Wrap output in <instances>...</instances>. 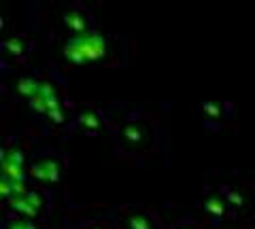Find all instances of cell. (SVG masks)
Instances as JSON below:
<instances>
[{
	"mask_svg": "<svg viewBox=\"0 0 255 229\" xmlns=\"http://www.w3.org/2000/svg\"><path fill=\"white\" fill-rule=\"evenodd\" d=\"M94 229H102V227H94Z\"/></svg>",
	"mask_w": 255,
	"mask_h": 229,
	"instance_id": "14",
	"label": "cell"
},
{
	"mask_svg": "<svg viewBox=\"0 0 255 229\" xmlns=\"http://www.w3.org/2000/svg\"><path fill=\"white\" fill-rule=\"evenodd\" d=\"M64 23H66V28H68L75 36L94 32V30H92V19H90V15H87V11H81V9H68L66 13H64Z\"/></svg>",
	"mask_w": 255,
	"mask_h": 229,
	"instance_id": "5",
	"label": "cell"
},
{
	"mask_svg": "<svg viewBox=\"0 0 255 229\" xmlns=\"http://www.w3.org/2000/svg\"><path fill=\"white\" fill-rule=\"evenodd\" d=\"M9 229H36V227L32 225V221H28V219H17L9 225Z\"/></svg>",
	"mask_w": 255,
	"mask_h": 229,
	"instance_id": "12",
	"label": "cell"
},
{
	"mask_svg": "<svg viewBox=\"0 0 255 229\" xmlns=\"http://www.w3.org/2000/svg\"><path fill=\"white\" fill-rule=\"evenodd\" d=\"M62 172H64V163L58 157H51V155L38 157V159H34L30 165V174L34 176L38 183H58L62 178Z\"/></svg>",
	"mask_w": 255,
	"mask_h": 229,
	"instance_id": "2",
	"label": "cell"
},
{
	"mask_svg": "<svg viewBox=\"0 0 255 229\" xmlns=\"http://www.w3.org/2000/svg\"><path fill=\"white\" fill-rule=\"evenodd\" d=\"M221 193H223V197H226L230 212H247L253 206V200L245 195L243 187H223Z\"/></svg>",
	"mask_w": 255,
	"mask_h": 229,
	"instance_id": "7",
	"label": "cell"
},
{
	"mask_svg": "<svg viewBox=\"0 0 255 229\" xmlns=\"http://www.w3.org/2000/svg\"><path fill=\"white\" fill-rule=\"evenodd\" d=\"M9 202L21 217H34L43 206V200H41V193L38 191H26V193H21L17 197H13V200H9Z\"/></svg>",
	"mask_w": 255,
	"mask_h": 229,
	"instance_id": "6",
	"label": "cell"
},
{
	"mask_svg": "<svg viewBox=\"0 0 255 229\" xmlns=\"http://www.w3.org/2000/svg\"><path fill=\"white\" fill-rule=\"evenodd\" d=\"M107 51V43L105 38L96 32L90 34H81V36H73L66 45V58L75 64H94L98 62Z\"/></svg>",
	"mask_w": 255,
	"mask_h": 229,
	"instance_id": "1",
	"label": "cell"
},
{
	"mask_svg": "<svg viewBox=\"0 0 255 229\" xmlns=\"http://www.w3.org/2000/svg\"><path fill=\"white\" fill-rule=\"evenodd\" d=\"M124 221H126V229H157L153 217L140 208H130V212L124 215Z\"/></svg>",
	"mask_w": 255,
	"mask_h": 229,
	"instance_id": "9",
	"label": "cell"
},
{
	"mask_svg": "<svg viewBox=\"0 0 255 229\" xmlns=\"http://www.w3.org/2000/svg\"><path fill=\"white\" fill-rule=\"evenodd\" d=\"M204 210H206V215H209L211 219H215V221H223L230 215L228 202H226V197H223L221 189H219V191H211L209 195H206Z\"/></svg>",
	"mask_w": 255,
	"mask_h": 229,
	"instance_id": "8",
	"label": "cell"
},
{
	"mask_svg": "<svg viewBox=\"0 0 255 229\" xmlns=\"http://www.w3.org/2000/svg\"><path fill=\"white\" fill-rule=\"evenodd\" d=\"M2 49H4V53H9V55H13V58L21 60V58H26V55L30 53L32 47L23 36H11L9 41L2 43Z\"/></svg>",
	"mask_w": 255,
	"mask_h": 229,
	"instance_id": "10",
	"label": "cell"
},
{
	"mask_svg": "<svg viewBox=\"0 0 255 229\" xmlns=\"http://www.w3.org/2000/svg\"><path fill=\"white\" fill-rule=\"evenodd\" d=\"M228 110L230 104L226 102H219V100H209V102H202L200 104V113H202V121L209 130H219L223 123L228 119Z\"/></svg>",
	"mask_w": 255,
	"mask_h": 229,
	"instance_id": "3",
	"label": "cell"
},
{
	"mask_svg": "<svg viewBox=\"0 0 255 229\" xmlns=\"http://www.w3.org/2000/svg\"><path fill=\"white\" fill-rule=\"evenodd\" d=\"M77 121L81 128H85L90 134H96L100 130L102 125V119H100V113H94V110H85V113H81L77 117Z\"/></svg>",
	"mask_w": 255,
	"mask_h": 229,
	"instance_id": "11",
	"label": "cell"
},
{
	"mask_svg": "<svg viewBox=\"0 0 255 229\" xmlns=\"http://www.w3.org/2000/svg\"><path fill=\"white\" fill-rule=\"evenodd\" d=\"M119 138H122L124 149H136L145 145L147 138V128L140 121H128L119 130Z\"/></svg>",
	"mask_w": 255,
	"mask_h": 229,
	"instance_id": "4",
	"label": "cell"
},
{
	"mask_svg": "<svg viewBox=\"0 0 255 229\" xmlns=\"http://www.w3.org/2000/svg\"><path fill=\"white\" fill-rule=\"evenodd\" d=\"M181 229H194V227H187V225H185V227H181Z\"/></svg>",
	"mask_w": 255,
	"mask_h": 229,
	"instance_id": "13",
	"label": "cell"
}]
</instances>
